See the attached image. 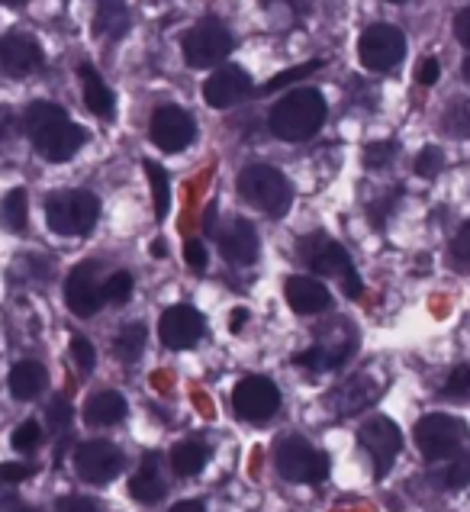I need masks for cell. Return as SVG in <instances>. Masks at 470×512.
Here are the masks:
<instances>
[{"label": "cell", "mask_w": 470, "mask_h": 512, "mask_svg": "<svg viewBox=\"0 0 470 512\" xmlns=\"http://www.w3.org/2000/svg\"><path fill=\"white\" fill-rule=\"evenodd\" d=\"M258 232L252 223H245V219H235L229 223L223 232H219V252L229 261V265H239V268H248L258 261Z\"/></svg>", "instance_id": "17"}, {"label": "cell", "mask_w": 470, "mask_h": 512, "mask_svg": "<svg viewBox=\"0 0 470 512\" xmlns=\"http://www.w3.org/2000/svg\"><path fill=\"white\" fill-rule=\"evenodd\" d=\"M0 4H7V7H23L26 0H0Z\"/></svg>", "instance_id": "55"}, {"label": "cell", "mask_w": 470, "mask_h": 512, "mask_svg": "<svg viewBox=\"0 0 470 512\" xmlns=\"http://www.w3.org/2000/svg\"><path fill=\"white\" fill-rule=\"evenodd\" d=\"M13 129H17V120H13L10 107H0V142H10Z\"/></svg>", "instance_id": "48"}, {"label": "cell", "mask_w": 470, "mask_h": 512, "mask_svg": "<svg viewBox=\"0 0 470 512\" xmlns=\"http://www.w3.org/2000/svg\"><path fill=\"white\" fill-rule=\"evenodd\" d=\"M33 477V464H0V484H23Z\"/></svg>", "instance_id": "44"}, {"label": "cell", "mask_w": 470, "mask_h": 512, "mask_svg": "<svg viewBox=\"0 0 470 512\" xmlns=\"http://www.w3.org/2000/svg\"><path fill=\"white\" fill-rule=\"evenodd\" d=\"M126 416V400L116 390H100L84 403V422L94 429H110Z\"/></svg>", "instance_id": "22"}, {"label": "cell", "mask_w": 470, "mask_h": 512, "mask_svg": "<svg viewBox=\"0 0 470 512\" xmlns=\"http://www.w3.org/2000/svg\"><path fill=\"white\" fill-rule=\"evenodd\" d=\"M65 120H68V113L58 104H49V100H36V104H29L26 113H23V133L29 139H36V136L46 133V129L65 123Z\"/></svg>", "instance_id": "27"}, {"label": "cell", "mask_w": 470, "mask_h": 512, "mask_svg": "<svg viewBox=\"0 0 470 512\" xmlns=\"http://www.w3.org/2000/svg\"><path fill=\"white\" fill-rule=\"evenodd\" d=\"M377 397H380L377 380L371 374H355L332 393V406L339 416H355V413H364L367 406H374Z\"/></svg>", "instance_id": "19"}, {"label": "cell", "mask_w": 470, "mask_h": 512, "mask_svg": "<svg viewBox=\"0 0 470 512\" xmlns=\"http://www.w3.org/2000/svg\"><path fill=\"white\" fill-rule=\"evenodd\" d=\"M284 294H287V303L293 306V313H300V316L322 313L329 306V290L326 284H319L316 277H303V274L287 277Z\"/></svg>", "instance_id": "21"}, {"label": "cell", "mask_w": 470, "mask_h": 512, "mask_svg": "<svg viewBox=\"0 0 470 512\" xmlns=\"http://www.w3.org/2000/svg\"><path fill=\"white\" fill-rule=\"evenodd\" d=\"M461 75H464V81H470V55L464 58V65H461Z\"/></svg>", "instance_id": "54"}, {"label": "cell", "mask_w": 470, "mask_h": 512, "mask_svg": "<svg viewBox=\"0 0 470 512\" xmlns=\"http://www.w3.org/2000/svg\"><path fill=\"white\" fill-rule=\"evenodd\" d=\"M438 75H442V68H438L435 58H425L422 68H419V81H422V84H435Z\"/></svg>", "instance_id": "50"}, {"label": "cell", "mask_w": 470, "mask_h": 512, "mask_svg": "<svg viewBox=\"0 0 470 512\" xmlns=\"http://www.w3.org/2000/svg\"><path fill=\"white\" fill-rule=\"evenodd\" d=\"M467 442V426L458 416L432 413L416 426V445L429 461H448L458 451H464Z\"/></svg>", "instance_id": "6"}, {"label": "cell", "mask_w": 470, "mask_h": 512, "mask_svg": "<svg viewBox=\"0 0 470 512\" xmlns=\"http://www.w3.org/2000/svg\"><path fill=\"white\" fill-rule=\"evenodd\" d=\"M248 94H252V78H248L245 68H235V65L213 71L207 84H203V100L216 110H229Z\"/></svg>", "instance_id": "14"}, {"label": "cell", "mask_w": 470, "mask_h": 512, "mask_svg": "<svg viewBox=\"0 0 470 512\" xmlns=\"http://www.w3.org/2000/svg\"><path fill=\"white\" fill-rule=\"evenodd\" d=\"M33 145L39 149L42 158H49V162H68V158L84 145V129L75 126L71 120H65V123L46 129L42 136H36Z\"/></svg>", "instance_id": "20"}, {"label": "cell", "mask_w": 470, "mask_h": 512, "mask_svg": "<svg viewBox=\"0 0 470 512\" xmlns=\"http://www.w3.org/2000/svg\"><path fill=\"white\" fill-rule=\"evenodd\" d=\"M358 442H361V448L367 451V455H371L374 474L384 477L393 467L396 455H400V448H403V432L387 416H374V419H367L361 426Z\"/></svg>", "instance_id": "9"}, {"label": "cell", "mask_w": 470, "mask_h": 512, "mask_svg": "<svg viewBox=\"0 0 470 512\" xmlns=\"http://www.w3.org/2000/svg\"><path fill=\"white\" fill-rule=\"evenodd\" d=\"M158 335L171 351L194 348L203 335V316L194 306H171V310H165V316H161Z\"/></svg>", "instance_id": "15"}, {"label": "cell", "mask_w": 470, "mask_h": 512, "mask_svg": "<svg viewBox=\"0 0 470 512\" xmlns=\"http://www.w3.org/2000/svg\"><path fill=\"white\" fill-rule=\"evenodd\" d=\"M393 152H396L393 142H371L364 149V165L367 168H384V165L393 162Z\"/></svg>", "instance_id": "42"}, {"label": "cell", "mask_w": 470, "mask_h": 512, "mask_svg": "<svg viewBox=\"0 0 470 512\" xmlns=\"http://www.w3.org/2000/svg\"><path fill=\"white\" fill-rule=\"evenodd\" d=\"M454 36L464 49H470V10H461L458 17H454Z\"/></svg>", "instance_id": "46"}, {"label": "cell", "mask_w": 470, "mask_h": 512, "mask_svg": "<svg viewBox=\"0 0 470 512\" xmlns=\"http://www.w3.org/2000/svg\"><path fill=\"white\" fill-rule=\"evenodd\" d=\"M123 471V455L120 448L94 438V442H81L75 448V474L84 484H110V480Z\"/></svg>", "instance_id": "11"}, {"label": "cell", "mask_w": 470, "mask_h": 512, "mask_svg": "<svg viewBox=\"0 0 470 512\" xmlns=\"http://www.w3.org/2000/svg\"><path fill=\"white\" fill-rule=\"evenodd\" d=\"M55 512H97V509L94 503L81 500V496H65V500L55 506Z\"/></svg>", "instance_id": "47"}, {"label": "cell", "mask_w": 470, "mask_h": 512, "mask_svg": "<svg viewBox=\"0 0 470 512\" xmlns=\"http://www.w3.org/2000/svg\"><path fill=\"white\" fill-rule=\"evenodd\" d=\"M26 512H39V509H26Z\"/></svg>", "instance_id": "57"}, {"label": "cell", "mask_w": 470, "mask_h": 512, "mask_svg": "<svg viewBox=\"0 0 470 512\" xmlns=\"http://www.w3.org/2000/svg\"><path fill=\"white\" fill-rule=\"evenodd\" d=\"M451 258H454V268L470 274V219L461 226V232L451 242Z\"/></svg>", "instance_id": "39"}, {"label": "cell", "mask_w": 470, "mask_h": 512, "mask_svg": "<svg viewBox=\"0 0 470 512\" xmlns=\"http://www.w3.org/2000/svg\"><path fill=\"white\" fill-rule=\"evenodd\" d=\"M184 258H187V265L194 268V271L207 268V248H203V242H197V239L184 245Z\"/></svg>", "instance_id": "45"}, {"label": "cell", "mask_w": 470, "mask_h": 512, "mask_svg": "<svg viewBox=\"0 0 470 512\" xmlns=\"http://www.w3.org/2000/svg\"><path fill=\"white\" fill-rule=\"evenodd\" d=\"M442 171V152L429 145V149H422L419 158H416V174L419 178H435V174Z\"/></svg>", "instance_id": "43"}, {"label": "cell", "mask_w": 470, "mask_h": 512, "mask_svg": "<svg viewBox=\"0 0 470 512\" xmlns=\"http://www.w3.org/2000/svg\"><path fill=\"white\" fill-rule=\"evenodd\" d=\"M78 78L84 84V104H87V110H91L94 116H100V120H110V116H113V94H110V87L100 81V75L91 65H81Z\"/></svg>", "instance_id": "25"}, {"label": "cell", "mask_w": 470, "mask_h": 512, "mask_svg": "<svg viewBox=\"0 0 470 512\" xmlns=\"http://www.w3.org/2000/svg\"><path fill=\"white\" fill-rule=\"evenodd\" d=\"M435 484H442L445 490H461L470 484V451H458L454 458H448V464L442 471L432 474Z\"/></svg>", "instance_id": "29"}, {"label": "cell", "mask_w": 470, "mask_h": 512, "mask_svg": "<svg viewBox=\"0 0 470 512\" xmlns=\"http://www.w3.org/2000/svg\"><path fill=\"white\" fill-rule=\"evenodd\" d=\"M300 258L306 261V268L319 277H339V281L345 284V294L351 300L361 297V281H358L355 268H351L348 252L339 242H332L326 236H310V239L300 242Z\"/></svg>", "instance_id": "5"}, {"label": "cell", "mask_w": 470, "mask_h": 512, "mask_svg": "<svg viewBox=\"0 0 470 512\" xmlns=\"http://www.w3.org/2000/svg\"><path fill=\"white\" fill-rule=\"evenodd\" d=\"M42 65H46V55H42V46L36 39L29 36H4L0 39V71L10 78H26L33 75V71H39Z\"/></svg>", "instance_id": "16"}, {"label": "cell", "mask_w": 470, "mask_h": 512, "mask_svg": "<svg viewBox=\"0 0 470 512\" xmlns=\"http://www.w3.org/2000/svg\"><path fill=\"white\" fill-rule=\"evenodd\" d=\"M239 194L252 203L255 210L268 213V216H281L287 213L293 190L287 184V178L271 165H248L239 174Z\"/></svg>", "instance_id": "4"}, {"label": "cell", "mask_w": 470, "mask_h": 512, "mask_svg": "<svg viewBox=\"0 0 470 512\" xmlns=\"http://www.w3.org/2000/svg\"><path fill=\"white\" fill-rule=\"evenodd\" d=\"M203 464H207V445H203V442H181V445H174V451H171V467L181 477L200 474Z\"/></svg>", "instance_id": "28"}, {"label": "cell", "mask_w": 470, "mask_h": 512, "mask_svg": "<svg viewBox=\"0 0 470 512\" xmlns=\"http://www.w3.org/2000/svg\"><path fill=\"white\" fill-rule=\"evenodd\" d=\"M326 113H329L326 97H322L316 87H300V91H290L281 104H274L268 123L277 139L306 142L322 129Z\"/></svg>", "instance_id": "1"}, {"label": "cell", "mask_w": 470, "mask_h": 512, "mask_svg": "<svg viewBox=\"0 0 470 512\" xmlns=\"http://www.w3.org/2000/svg\"><path fill=\"white\" fill-rule=\"evenodd\" d=\"M181 52L190 68H213L232 52V33L219 20H200L187 29Z\"/></svg>", "instance_id": "7"}, {"label": "cell", "mask_w": 470, "mask_h": 512, "mask_svg": "<svg viewBox=\"0 0 470 512\" xmlns=\"http://www.w3.org/2000/svg\"><path fill=\"white\" fill-rule=\"evenodd\" d=\"M406 55V36L390 23L367 26L358 39V58L367 71H393Z\"/></svg>", "instance_id": "8"}, {"label": "cell", "mask_w": 470, "mask_h": 512, "mask_svg": "<svg viewBox=\"0 0 470 512\" xmlns=\"http://www.w3.org/2000/svg\"><path fill=\"white\" fill-rule=\"evenodd\" d=\"M390 4H406V0H390Z\"/></svg>", "instance_id": "56"}, {"label": "cell", "mask_w": 470, "mask_h": 512, "mask_svg": "<svg viewBox=\"0 0 470 512\" xmlns=\"http://www.w3.org/2000/svg\"><path fill=\"white\" fill-rule=\"evenodd\" d=\"M145 174H149V187H152V203H155V216L165 219L171 207V187H168V171L158 162H145Z\"/></svg>", "instance_id": "31"}, {"label": "cell", "mask_w": 470, "mask_h": 512, "mask_svg": "<svg viewBox=\"0 0 470 512\" xmlns=\"http://www.w3.org/2000/svg\"><path fill=\"white\" fill-rule=\"evenodd\" d=\"M442 393H445V400H451V403H467L470 400V364H458V368L448 374Z\"/></svg>", "instance_id": "35"}, {"label": "cell", "mask_w": 470, "mask_h": 512, "mask_svg": "<svg viewBox=\"0 0 470 512\" xmlns=\"http://www.w3.org/2000/svg\"><path fill=\"white\" fill-rule=\"evenodd\" d=\"M197 136L194 116L181 107H158L149 120V139L158 145L161 152H184Z\"/></svg>", "instance_id": "12"}, {"label": "cell", "mask_w": 470, "mask_h": 512, "mask_svg": "<svg viewBox=\"0 0 470 512\" xmlns=\"http://www.w3.org/2000/svg\"><path fill=\"white\" fill-rule=\"evenodd\" d=\"M442 126L451 139H470V100H454L442 116Z\"/></svg>", "instance_id": "32"}, {"label": "cell", "mask_w": 470, "mask_h": 512, "mask_svg": "<svg viewBox=\"0 0 470 512\" xmlns=\"http://www.w3.org/2000/svg\"><path fill=\"white\" fill-rule=\"evenodd\" d=\"M277 474L290 484H322L329 474V458L316 451L303 435H281L274 445Z\"/></svg>", "instance_id": "2"}, {"label": "cell", "mask_w": 470, "mask_h": 512, "mask_svg": "<svg viewBox=\"0 0 470 512\" xmlns=\"http://www.w3.org/2000/svg\"><path fill=\"white\" fill-rule=\"evenodd\" d=\"M0 223H4L10 232H23L26 229V194L20 187L7 194L4 207H0Z\"/></svg>", "instance_id": "33"}, {"label": "cell", "mask_w": 470, "mask_h": 512, "mask_svg": "<svg viewBox=\"0 0 470 512\" xmlns=\"http://www.w3.org/2000/svg\"><path fill=\"white\" fill-rule=\"evenodd\" d=\"M42 445V429L39 422H23V426H17V432H13V448L20 451V455H33V451Z\"/></svg>", "instance_id": "37"}, {"label": "cell", "mask_w": 470, "mask_h": 512, "mask_svg": "<svg viewBox=\"0 0 470 512\" xmlns=\"http://www.w3.org/2000/svg\"><path fill=\"white\" fill-rule=\"evenodd\" d=\"M277 406H281V393L268 377H245L232 390V409L245 422H268Z\"/></svg>", "instance_id": "10"}, {"label": "cell", "mask_w": 470, "mask_h": 512, "mask_svg": "<svg viewBox=\"0 0 470 512\" xmlns=\"http://www.w3.org/2000/svg\"><path fill=\"white\" fill-rule=\"evenodd\" d=\"M168 512H207V509H203V503H197V500H184L178 506H171Z\"/></svg>", "instance_id": "51"}, {"label": "cell", "mask_w": 470, "mask_h": 512, "mask_svg": "<svg viewBox=\"0 0 470 512\" xmlns=\"http://www.w3.org/2000/svg\"><path fill=\"white\" fill-rule=\"evenodd\" d=\"M132 274H126V271H116V274H110L104 284H100V294H104V303H113V306H120V303H126L129 297H132Z\"/></svg>", "instance_id": "34"}, {"label": "cell", "mask_w": 470, "mask_h": 512, "mask_svg": "<svg viewBox=\"0 0 470 512\" xmlns=\"http://www.w3.org/2000/svg\"><path fill=\"white\" fill-rule=\"evenodd\" d=\"M342 329V319L332 326H322L319 329V342L310 351H300L297 364L300 368H313V371H329V368H339L345 364V358L355 351V329H348L345 335Z\"/></svg>", "instance_id": "13"}, {"label": "cell", "mask_w": 470, "mask_h": 512, "mask_svg": "<svg viewBox=\"0 0 470 512\" xmlns=\"http://www.w3.org/2000/svg\"><path fill=\"white\" fill-rule=\"evenodd\" d=\"M71 358H75V364L84 374H91L94 364H97V351L91 342L84 339V335H75V339H71Z\"/></svg>", "instance_id": "40"}, {"label": "cell", "mask_w": 470, "mask_h": 512, "mask_svg": "<svg viewBox=\"0 0 470 512\" xmlns=\"http://www.w3.org/2000/svg\"><path fill=\"white\" fill-rule=\"evenodd\" d=\"M0 512H26V503L20 500L17 493L4 490V493H0Z\"/></svg>", "instance_id": "49"}, {"label": "cell", "mask_w": 470, "mask_h": 512, "mask_svg": "<svg viewBox=\"0 0 470 512\" xmlns=\"http://www.w3.org/2000/svg\"><path fill=\"white\" fill-rule=\"evenodd\" d=\"M142 348H145V326L142 323H129V326L120 329V335H116L113 355L129 364V361H136L142 355Z\"/></svg>", "instance_id": "30"}, {"label": "cell", "mask_w": 470, "mask_h": 512, "mask_svg": "<svg viewBox=\"0 0 470 512\" xmlns=\"http://www.w3.org/2000/svg\"><path fill=\"white\" fill-rule=\"evenodd\" d=\"M245 319H248V313H245V310L235 313V316H232V332H239V329L245 326Z\"/></svg>", "instance_id": "53"}, {"label": "cell", "mask_w": 470, "mask_h": 512, "mask_svg": "<svg viewBox=\"0 0 470 512\" xmlns=\"http://www.w3.org/2000/svg\"><path fill=\"white\" fill-rule=\"evenodd\" d=\"M129 496L136 503H145V506H152V503L161 500V496H165V480H161V474H158L155 455L145 458L139 464V471L132 474V480H129Z\"/></svg>", "instance_id": "23"}, {"label": "cell", "mask_w": 470, "mask_h": 512, "mask_svg": "<svg viewBox=\"0 0 470 512\" xmlns=\"http://www.w3.org/2000/svg\"><path fill=\"white\" fill-rule=\"evenodd\" d=\"M100 200L87 190H65L46 200V223L55 236H87L97 226Z\"/></svg>", "instance_id": "3"}, {"label": "cell", "mask_w": 470, "mask_h": 512, "mask_svg": "<svg viewBox=\"0 0 470 512\" xmlns=\"http://www.w3.org/2000/svg\"><path fill=\"white\" fill-rule=\"evenodd\" d=\"M129 29V7L126 0H100L97 17H94V33L107 39H123Z\"/></svg>", "instance_id": "26"}, {"label": "cell", "mask_w": 470, "mask_h": 512, "mask_svg": "<svg viewBox=\"0 0 470 512\" xmlns=\"http://www.w3.org/2000/svg\"><path fill=\"white\" fill-rule=\"evenodd\" d=\"M261 7L271 13L277 23H293L297 17L306 13V4L303 0H261Z\"/></svg>", "instance_id": "36"}, {"label": "cell", "mask_w": 470, "mask_h": 512, "mask_svg": "<svg viewBox=\"0 0 470 512\" xmlns=\"http://www.w3.org/2000/svg\"><path fill=\"white\" fill-rule=\"evenodd\" d=\"M152 255H155V258H165V255H168V245L161 242V239H155V242H152Z\"/></svg>", "instance_id": "52"}, {"label": "cell", "mask_w": 470, "mask_h": 512, "mask_svg": "<svg viewBox=\"0 0 470 512\" xmlns=\"http://www.w3.org/2000/svg\"><path fill=\"white\" fill-rule=\"evenodd\" d=\"M49 377L46 368L39 361H20L17 368L10 371V393L17 400H36L42 390H46Z\"/></svg>", "instance_id": "24"}, {"label": "cell", "mask_w": 470, "mask_h": 512, "mask_svg": "<svg viewBox=\"0 0 470 512\" xmlns=\"http://www.w3.org/2000/svg\"><path fill=\"white\" fill-rule=\"evenodd\" d=\"M319 68H322V62H306V65H297L290 71H281V75H274L268 84H264V94H274V91H281V87H287V84H297L300 78L313 75V71H319Z\"/></svg>", "instance_id": "38"}, {"label": "cell", "mask_w": 470, "mask_h": 512, "mask_svg": "<svg viewBox=\"0 0 470 512\" xmlns=\"http://www.w3.org/2000/svg\"><path fill=\"white\" fill-rule=\"evenodd\" d=\"M100 284L94 277V265H81L68 274V284H65V300L71 306L75 316H94L100 306H104V294H100Z\"/></svg>", "instance_id": "18"}, {"label": "cell", "mask_w": 470, "mask_h": 512, "mask_svg": "<svg viewBox=\"0 0 470 512\" xmlns=\"http://www.w3.org/2000/svg\"><path fill=\"white\" fill-rule=\"evenodd\" d=\"M46 416H49L52 432H58V435H65L68 426H71V419H75V413H71V406L65 400H52L49 409H46Z\"/></svg>", "instance_id": "41"}]
</instances>
